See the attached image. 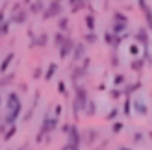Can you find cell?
<instances>
[{
  "label": "cell",
  "instance_id": "obj_1",
  "mask_svg": "<svg viewBox=\"0 0 152 150\" xmlns=\"http://www.w3.org/2000/svg\"><path fill=\"white\" fill-rule=\"evenodd\" d=\"M7 115H6V124L7 126H13L15 119H17L20 115V109H22V104H20V98L17 93H10L7 95Z\"/></svg>",
  "mask_w": 152,
  "mask_h": 150
},
{
  "label": "cell",
  "instance_id": "obj_2",
  "mask_svg": "<svg viewBox=\"0 0 152 150\" xmlns=\"http://www.w3.org/2000/svg\"><path fill=\"white\" fill-rule=\"evenodd\" d=\"M61 13H63L61 0H50V4L45 7V11H43V20H50V19L61 17Z\"/></svg>",
  "mask_w": 152,
  "mask_h": 150
},
{
  "label": "cell",
  "instance_id": "obj_3",
  "mask_svg": "<svg viewBox=\"0 0 152 150\" xmlns=\"http://www.w3.org/2000/svg\"><path fill=\"white\" fill-rule=\"evenodd\" d=\"M74 44H76L74 39L67 35L65 41H63V44L59 47V58H61V59H67V58H69V56L72 54V50H74Z\"/></svg>",
  "mask_w": 152,
  "mask_h": 150
},
{
  "label": "cell",
  "instance_id": "obj_4",
  "mask_svg": "<svg viewBox=\"0 0 152 150\" xmlns=\"http://www.w3.org/2000/svg\"><path fill=\"white\" fill-rule=\"evenodd\" d=\"M134 39H135V43L137 44H141L145 50H148V30L147 28H139L137 32H135V35H134Z\"/></svg>",
  "mask_w": 152,
  "mask_h": 150
},
{
  "label": "cell",
  "instance_id": "obj_5",
  "mask_svg": "<svg viewBox=\"0 0 152 150\" xmlns=\"http://www.w3.org/2000/svg\"><path fill=\"white\" fill-rule=\"evenodd\" d=\"M26 20H28V9H26V7H22V9L11 13V17H10L11 24H24Z\"/></svg>",
  "mask_w": 152,
  "mask_h": 150
},
{
  "label": "cell",
  "instance_id": "obj_6",
  "mask_svg": "<svg viewBox=\"0 0 152 150\" xmlns=\"http://www.w3.org/2000/svg\"><path fill=\"white\" fill-rule=\"evenodd\" d=\"M137 6L141 7L143 15H145V20H147V26L152 32V9H150V6L147 4V0H137Z\"/></svg>",
  "mask_w": 152,
  "mask_h": 150
},
{
  "label": "cell",
  "instance_id": "obj_7",
  "mask_svg": "<svg viewBox=\"0 0 152 150\" xmlns=\"http://www.w3.org/2000/svg\"><path fill=\"white\" fill-rule=\"evenodd\" d=\"M71 56H72V61H74V63L82 61V59L86 58V43H76Z\"/></svg>",
  "mask_w": 152,
  "mask_h": 150
},
{
  "label": "cell",
  "instance_id": "obj_8",
  "mask_svg": "<svg viewBox=\"0 0 152 150\" xmlns=\"http://www.w3.org/2000/svg\"><path fill=\"white\" fill-rule=\"evenodd\" d=\"M56 126H58V119L56 117H47L45 119V122H43V126H41V133H39V139H41V135L43 133H47V132H52V130H56ZM37 139V141H39Z\"/></svg>",
  "mask_w": 152,
  "mask_h": 150
},
{
  "label": "cell",
  "instance_id": "obj_9",
  "mask_svg": "<svg viewBox=\"0 0 152 150\" xmlns=\"http://www.w3.org/2000/svg\"><path fill=\"white\" fill-rule=\"evenodd\" d=\"M67 133H69V145L80 146V143H82V133H80V130L76 128V126H71Z\"/></svg>",
  "mask_w": 152,
  "mask_h": 150
},
{
  "label": "cell",
  "instance_id": "obj_10",
  "mask_svg": "<svg viewBox=\"0 0 152 150\" xmlns=\"http://www.w3.org/2000/svg\"><path fill=\"white\" fill-rule=\"evenodd\" d=\"M45 7H47V6L43 4V0H34V2H30V4H28V13H34V15H43Z\"/></svg>",
  "mask_w": 152,
  "mask_h": 150
},
{
  "label": "cell",
  "instance_id": "obj_11",
  "mask_svg": "<svg viewBox=\"0 0 152 150\" xmlns=\"http://www.w3.org/2000/svg\"><path fill=\"white\" fill-rule=\"evenodd\" d=\"M86 74H87V69H86V67H82V65H74V67H72L71 76H72L74 82H76V80H82Z\"/></svg>",
  "mask_w": 152,
  "mask_h": 150
},
{
  "label": "cell",
  "instance_id": "obj_12",
  "mask_svg": "<svg viewBox=\"0 0 152 150\" xmlns=\"http://www.w3.org/2000/svg\"><path fill=\"white\" fill-rule=\"evenodd\" d=\"M13 59H15V52L11 50L10 54H7V56L2 59V63H0V72H2V74H6V72H7V69H10V65H11V61H13Z\"/></svg>",
  "mask_w": 152,
  "mask_h": 150
},
{
  "label": "cell",
  "instance_id": "obj_13",
  "mask_svg": "<svg viewBox=\"0 0 152 150\" xmlns=\"http://www.w3.org/2000/svg\"><path fill=\"white\" fill-rule=\"evenodd\" d=\"M48 43V33H39V35H34L32 37V47H47Z\"/></svg>",
  "mask_w": 152,
  "mask_h": 150
},
{
  "label": "cell",
  "instance_id": "obj_14",
  "mask_svg": "<svg viewBox=\"0 0 152 150\" xmlns=\"http://www.w3.org/2000/svg\"><path fill=\"white\" fill-rule=\"evenodd\" d=\"M128 24H121V22H111V33L113 35H123L126 33Z\"/></svg>",
  "mask_w": 152,
  "mask_h": 150
},
{
  "label": "cell",
  "instance_id": "obj_15",
  "mask_svg": "<svg viewBox=\"0 0 152 150\" xmlns=\"http://www.w3.org/2000/svg\"><path fill=\"white\" fill-rule=\"evenodd\" d=\"M86 26H87V30L89 32H95V28H96V19H95V15L93 13H89V15H86Z\"/></svg>",
  "mask_w": 152,
  "mask_h": 150
},
{
  "label": "cell",
  "instance_id": "obj_16",
  "mask_svg": "<svg viewBox=\"0 0 152 150\" xmlns=\"http://www.w3.org/2000/svg\"><path fill=\"white\" fill-rule=\"evenodd\" d=\"M69 4H71V9H72V13H76V11L83 9L87 2H86V0H69Z\"/></svg>",
  "mask_w": 152,
  "mask_h": 150
},
{
  "label": "cell",
  "instance_id": "obj_17",
  "mask_svg": "<svg viewBox=\"0 0 152 150\" xmlns=\"http://www.w3.org/2000/svg\"><path fill=\"white\" fill-rule=\"evenodd\" d=\"M111 19H113V22H121V24H128V17H126V15H124L123 11H113Z\"/></svg>",
  "mask_w": 152,
  "mask_h": 150
},
{
  "label": "cell",
  "instance_id": "obj_18",
  "mask_svg": "<svg viewBox=\"0 0 152 150\" xmlns=\"http://www.w3.org/2000/svg\"><path fill=\"white\" fill-rule=\"evenodd\" d=\"M139 87H141V82H135V84H130V85H126L123 93L126 95V98H130V96H132V93H135V91H137Z\"/></svg>",
  "mask_w": 152,
  "mask_h": 150
},
{
  "label": "cell",
  "instance_id": "obj_19",
  "mask_svg": "<svg viewBox=\"0 0 152 150\" xmlns=\"http://www.w3.org/2000/svg\"><path fill=\"white\" fill-rule=\"evenodd\" d=\"M56 71H58V63H48V69L45 72V82H50L52 76L56 74Z\"/></svg>",
  "mask_w": 152,
  "mask_h": 150
},
{
  "label": "cell",
  "instance_id": "obj_20",
  "mask_svg": "<svg viewBox=\"0 0 152 150\" xmlns=\"http://www.w3.org/2000/svg\"><path fill=\"white\" fill-rule=\"evenodd\" d=\"M145 59H143V58H137V59H134V61L130 63V69L132 71H135V72H139L141 69H143V67H145Z\"/></svg>",
  "mask_w": 152,
  "mask_h": 150
},
{
  "label": "cell",
  "instance_id": "obj_21",
  "mask_svg": "<svg viewBox=\"0 0 152 150\" xmlns=\"http://www.w3.org/2000/svg\"><path fill=\"white\" fill-rule=\"evenodd\" d=\"M58 30L61 33H65L67 30H69V19H67V17H59V20H58Z\"/></svg>",
  "mask_w": 152,
  "mask_h": 150
},
{
  "label": "cell",
  "instance_id": "obj_22",
  "mask_svg": "<svg viewBox=\"0 0 152 150\" xmlns=\"http://www.w3.org/2000/svg\"><path fill=\"white\" fill-rule=\"evenodd\" d=\"M96 41H98V35L95 32H87L83 35V43H87V44H95Z\"/></svg>",
  "mask_w": 152,
  "mask_h": 150
},
{
  "label": "cell",
  "instance_id": "obj_23",
  "mask_svg": "<svg viewBox=\"0 0 152 150\" xmlns=\"http://www.w3.org/2000/svg\"><path fill=\"white\" fill-rule=\"evenodd\" d=\"M134 108H135V111H137L139 115H147V113H148L147 106H145L143 102H139V100H135V102H134Z\"/></svg>",
  "mask_w": 152,
  "mask_h": 150
},
{
  "label": "cell",
  "instance_id": "obj_24",
  "mask_svg": "<svg viewBox=\"0 0 152 150\" xmlns=\"http://www.w3.org/2000/svg\"><path fill=\"white\" fill-rule=\"evenodd\" d=\"M10 28H11V22L10 20H4L2 22V24H0V37H2V35H7V33H10Z\"/></svg>",
  "mask_w": 152,
  "mask_h": 150
},
{
  "label": "cell",
  "instance_id": "obj_25",
  "mask_svg": "<svg viewBox=\"0 0 152 150\" xmlns=\"http://www.w3.org/2000/svg\"><path fill=\"white\" fill-rule=\"evenodd\" d=\"M65 33H61V32H58V33H54V44H56V47L59 48V47H61V44H63V41H65Z\"/></svg>",
  "mask_w": 152,
  "mask_h": 150
},
{
  "label": "cell",
  "instance_id": "obj_26",
  "mask_svg": "<svg viewBox=\"0 0 152 150\" xmlns=\"http://www.w3.org/2000/svg\"><path fill=\"white\" fill-rule=\"evenodd\" d=\"M113 84L115 85H124L126 84V76L124 74H115V76H113Z\"/></svg>",
  "mask_w": 152,
  "mask_h": 150
},
{
  "label": "cell",
  "instance_id": "obj_27",
  "mask_svg": "<svg viewBox=\"0 0 152 150\" xmlns=\"http://www.w3.org/2000/svg\"><path fill=\"white\" fill-rule=\"evenodd\" d=\"M128 52H130L132 56H139V52H141V47H139L137 43H132L130 47H128Z\"/></svg>",
  "mask_w": 152,
  "mask_h": 150
},
{
  "label": "cell",
  "instance_id": "obj_28",
  "mask_svg": "<svg viewBox=\"0 0 152 150\" xmlns=\"http://www.w3.org/2000/svg\"><path fill=\"white\" fill-rule=\"evenodd\" d=\"M86 113H87L89 117L95 115V102H93V100H87V104H86Z\"/></svg>",
  "mask_w": 152,
  "mask_h": 150
},
{
  "label": "cell",
  "instance_id": "obj_29",
  "mask_svg": "<svg viewBox=\"0 0 152 150\" xmlns=\"http://www.w3.org/2000/svg\"><path fill=\"white\" fill-rule=\"evenodd\" d=\"M96 137H98V132H95V130H89L87 132V143H93Z\"/></svg>",
  "mask_w": 152,
  "mask_h": 150
},
{
  "label": "cell",
  "instance_id": "obj_30",
  "mask_svg": "<svg viewBox=\"0 0 152 150\" xmlns=\"http://www.w3.org/2000/svg\"><path fill=\"white\" fill-rule=\"evenodd\" d=\"M11 80H13V74H7V76H4L2 82H0V87H4V85H7V84H11Z\"/></svg>",
  "mask_w": 152,
  "mask_h": 150
},
{
  "label": "cell",
  "instance_id": "obj_31",
  "mask_svg": "<svg viewBox=\"0 0 152 150\" xmlns=\"http://www.w3.org/2000/svg\"><path fill=\"white\" fill-rule=\"evenodd\" d=\"M130 108H132V102H130V98H126V102H124V113H126V115H130V113H132V109H130Z\"/></svg>",
  "mask_w": 152,
  "mask_h": 150
},
{
  "label": "cell",
  "instance_id": "obj_32",
  "mask_svg": "<svg viewBox=\"0 0 152 150\" xmlns=\"http://www.w3.org/2000/svg\"><path fill=\"white\" fill-rule=\"evenodd\" d=\"M121 95H123V91H119V89H111V91H110V96H111V98H119Z\"/></svg>",
  "mask_w": 152,
  "mask_h": 150
},
{
  "label": "cell",
  "instance_id": "obj_33",
  "mask_svg": "<svg viewBox=\"0 0 152 150\" xmlns=\"http://www.w3.org/2000/svg\"><path fill=\"white\" fill-rule=\"evenodd\" d=\"M58 89H59V93L65 95L67 96V89H65V82H58Z\"/></svg>",
  "mask_w": 152,
  "mask_h": 150
},
{
  "label": "cell",
  "instance_id": "obj_34",
  "mask_svg": "<svg viewBox=\"0 0 152 150\" xmlns=\"http://www.w3.org/2000/svg\"><path fill=\"white\" fill-rule=\"evenodd\" d=\"M121 130H123V122H113V132L119 133Z\"/></svg>",
  "mask_w": 152,
  "mask_h": 150
},
{
  "label": "cell",
  "instance_id": "obj_35",
  "mask_svg": "<svg viewBox=\"0 0 152 150\" xmlns=\"http://www.w3.org/2000/svg\"><path fill=\"white\" fill-rule=\"evenodd\" d=\"M13 133H15V124L10 128V132H6V135H4V139H10V137H13Z\"/></svg>",
  "mask_w": 152,
  "mask_h": 150
},
{
  "label": "cell",
  "instance_id": "obj_36",
  "mask_svg": "<svg viewBox=\"0 0 152 150\" xmlns=\"http://www.w3.org/2000/svg\"><path fill=\"white\" fill-rule=\"evenodd\" d=\"M111 65L113 67H119V58H117L115 52H113V56H111Z\"/></svg>",
  "mask_w": 152,
  "mask_h": 150
},
{
  "label": "cell",
  "instance_id": "obj_37",
  "mask_svg": "<svg viewBox=\"0 0 152 150\" xmlns=\"http://www.w3.org/2000/svg\"><path fill=\"white\" fill-rule=\"evenodd\" d=\"M41 74H43V69H41V67H37V69L34 71V78H39Z\"/></svg>",
  "mask_w": 152,
  "mask_h": 150
},
{
  "label": "cell",
  "instance_id": "obj_38",
  "mask_svg": "<svg viewBox=\"0 0 152 150\" xmlns=\"http://www.w3.org/2000/svg\"><path fill=\"white\" fill-rule=\"evenodd\" d=\"M117 113H119L117 109H111L110 113H108V119H110V121H111V119H115V117H117Z\"/></svg>",
  "mask_w": 152,
  "mask_h": 150
},
{
  "label": "cell",
  "instance_id": "obj_39",
  "mask_svg": "<svg viewBox=\"0 0 152 150\" xmlns=\"http://www.w3.org/2000/svg\"><path fill=\"white\" fill-rule=\"evenodd\" d=\"M141 139H143V135H141V133H135V135H134V141H135V143H139Z\"/></svg>",
  "mask_w": 152,
  "mask_h": 150
},
{
  "label": "cell",
  "instance_id": "obj_40",
  "mask_svg": "<svg viewBox=\"0 0 152 150\" xmlns=\"http://www.w3.org/2000/svg\"><path fill=\"white\" fill-rule=\"evenodd\" d=\"M61 109H63L61 106H56V119H58V115H61Z\"/></svg>",
  "mask_w": 152,
  "mask_h": 150
},
{
  "label": "cell",
  "instance_id": "obj_41",
  "mask_svg": "<svg viewBox=\"0 0 152 150\" xmlns=\"http://www.w3.org/2000/svg\"><path fill=\"white\" fill-rule=\"evenodd\" d=\"M119 150H130V148H126V146H121V148H119Z\"/></svg>",
  "mask_w": 152,
  "mask_h": 150
},
{
  "label": "cell",
  "instance_id": "obj_42",
  "mask_svg": "<svg viewBox=\"0 0 152 150\" xmlns=\"http://www.w3.org/2000/svg\"><path fill=\"white\" fill-rule=\"evenodd\" d=\"M24 2H26V4H30V0H24Z\"/></svg>",
  "mask_w": 152,
  "mask_h": 150
},
{
  "label": "cell",
  "instance_id": "obj_43",
  "mask_svg": "<svg viewBox=\"0 0 152 150\" xmlns=\"http://www.w3.org/2000/svg\"><path fill=\"white\" fill-rule=\"evenodd\" d=\"M61 150H67V146H63V148H61Z\"/></svg>",
  "mask_w": 152,
  "mask_h": 150
},
{
  "label": "cell",
  "instance_id": "obj_44",
  "mask_svg": "<svg viewBox=\"0 0 152 150\" xmlns=\"http://www.w3.org/2000/svg\"><path fill=\"white\" fill-rule=\"evenodd\" d=\"M0 102H2V96H0Z\"/></svg>",
  "mask_w": 152,
  "mask_h": 150
},
{
  "label": "cell",
  "instance_id": "obj_45",
  "mask_svg": "<svg viewBox=\"0 0 152 150\" xmlns=\"http://www.w3.org/2000/svg\"><path fill=\"white\" fill-rule=\"evenodd\" d=\"M86 2H89V0H86Z\"/></svg>",
  "mask_w": 152,
  "mask_h": 150
}]
</instances>
